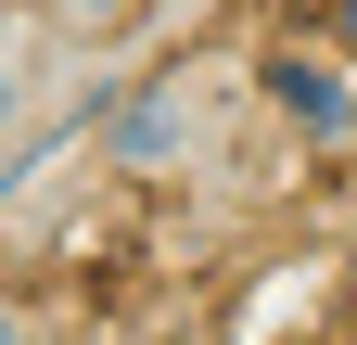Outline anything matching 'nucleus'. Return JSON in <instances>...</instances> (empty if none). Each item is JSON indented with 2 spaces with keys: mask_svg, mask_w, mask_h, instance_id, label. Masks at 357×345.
Segmentation results:
<instances>
[{
  "mask_svg": "<svg viewBox=\"0 0 357 345\" xmlns=\"http://www.w3.org/2000/svg\"><path fill=\"white\" fill-rule=\"evenodd\" d=\"M192 141H204V90H192V77H153V90L115 103V166H128V179H166Z\"/></svg>",
  "mask_w": 357,
  "mask_h": 345,
  "instance_id": "f257e3e1",
  "label": "nucleus"
},
{
  "mask_svg": "<svg viewBox=\"0 0 357 345\" xmlns=\"http://www.w3.org/2000/svg\"><path fill=\"white\" fill-rule=\"evenodd\" d=\"M268 103H281L306 141H344L357 128V77H344V52H268Z\"/></svg>",
  "mask_w": 357,
  "mask_h": 345,
  "instance_id": "f03ea898",
  "label": "nucleus"
},
{
  "mask_svg": "<svg viewBox=\"0 0 357 345\" xmlns=\"http://www.w3.org/2000/svg\"><path fill=\"white\" fill-rule=\"evenodd\" d=\"M153 0H52V26H77V38H115V26H141Z\"/></svg>",
  "mask_w": 357,
  "mask_h": 345,
  "instance_id": "7ed1b4c3",
  "label": "nucleus"
},
{
  "mask_svg": "<svg viewBox=\"0 0 357 345\" xmlns=\"http://www.w3.org/2000/svg\"><path fill=\"white\" fill-rule=\"evenodd\" d=\"M332 52H344V64H357V0H332Z\"/></svg>",
  "mask_w": 357,
  "mask_h": 345,
  "instance_id": "20e7f679",
  "label": "nucleus"
},
{
  "mask_svg": "<svg viewBox=\"0 0 357 345\" xmlns=\"http://www.w3.org/2000/svg\"><path fill=\"white\" fill-rule=\"evenodd\" d=\"M344 345H357V332H344Z\"/></svg>",
  "mask_w": 357,
  "mask_h": 345,
  "instance_id": "39448f33",
  "label": "nucleus"
}]
</instances>
